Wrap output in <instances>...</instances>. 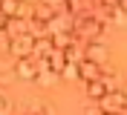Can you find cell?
Returning a JSON list of instances; mask_svg holds the SVG:
<instances>
[{
  "mask_svg": "<svg viewBox=\"0 0 127 115\" xmlns=\"http://www.w3.org/2000/svg\"><path fill=\"white\" fill-rule=\"evenodd\" d=\"M72 32H75V40H104V17H98L95 12L84 9L72 17Z\"/></svg>",
  "mask_w": 127,
  "mask_h": 115,
  "instance_id": "1",
  "label": "cell"
},
{
  "mask_svg": "<svg viewBox=\"0 0 127 115\" xmlns=\"http://www.w3.org/2000/svg\"><path fill=\"white\" fill-rule=\"evenodd\" d=\"M81 61H90V63H95V66H104V63L110 61V46L104 43V40H90V43L84 46Z\"/></svg>",
  "mask_w": 127,
  "mask_h": 115,
  "instance_id": "2",
  "label": "cell"
},
{
  "mask_svg": "<svg viewBox=\"0 0 127 115\" xmlns=\"http://www.w3.org/2000/svg\"><path fill=\"white\" fill-rule=\"evenodd\" d=\"M95 104H98V112H104V115H121V112L127 109V107H124V95H121V89L101 95Z\"/></svg>",
  "mask_w": 127,
  "mask_h": 115,
  "instance_id": "3",
  "label": "cell"
},
{
  "mask_svg": "<svg viewBox=\"0 0 127 115\" xmlns=\"http://www.w3.org/2000/svg\"><path fill=\"white\" fill-rule=\"evenodd\" d=\"M32 46H35V38L29 32L26 35H17V38H9V52L15 58H32Z\"/></svg>",
  "mask_w": 127,
  "mask_h": 115,
  "instance_id": "4",
  "label": "cell"
},
{
  "mask_svg": "<svg viewBox=\"0 0 127 115\" xmlns=\"http://www.w3.org/2000/svg\"><path fill=\"white\" fill-rule=\"evenodd\" d=\"M0 12L6 17H20V20H29L32 17V9L26 6L23 0H0Z\"/></svg>",
  "mask_w": 127,
  "mask_h": 115,
  "instance_id": "5",
  "label": "cell"
},
{
  "mask_svg": "<svg viewBox=\"0 0 127 115\" xmlns=\"http://www.w3.org/2000/svg\"><path fill=\"white\" fill-rule=\"evenodd\" d=\"M15 75L20 81H35L38 78V61L35 58H17L15 61Z\"/></svg>",
  "mask_w": 127,
  "mask_h": 115,
  "instance_id": "6",
  "label": "cell"
},
{
  "mask_svg": "<svg viewBox=\"0 0 127 115\" xmlns=\"http://www.w3.org/2000/svg\"><path fill=\"white\" fill-rule=\"evenodd\" d=\"M49 43H52V49L66 52V49L75 46V35H72V32H49Z\"/></svg>",
  "mask_w": 127,
  "mask_h": 115,
  "instance_id": "7",
  "label": "cell"
},
{
  "mask_svg": "<svg viewBox=\"0 0 127 115\" xmlns=\"http://www.w3.org/2000/svg\"><path fill=\"white\" fill-rule=\"evenodd\" d=\"M58 17V12L52 6H46V3H35V9H32V17L29 20H38V23H52Z\"/></svg>",
  "mask_w": 127,
  "mask_h": 115,
  "instance_id": "8",
  "label": "cell"
},
{
  "mask_svg": "<svg viewBox=\"0 0 127 115\" xmlns=\"http://www.w3.org/2000/svg\"><path fill=\"white\" fill-rule=\"evenodd\" d=\"M95 78H101V66H95L90 61H78V81H95Z\"/></svg>",
  "mask_w": 127,
  "mask_h": 115,
  "instance_id": "9",
  "label": "cell"
},
{
  "mask_svg": "<svg viewBox=\"0 0 127 115\" xmlns=\"http://www.w3.org/2000/svg\"><path fill=\"white\" fill-rule=\"evenodd\" d=\"M3 32H6L9 38L26 35V20H20V17H9V20H6V26H3Z\"/></svg>",
  "mask_w": 127,
  "mask_h": 115,
  "instance_id": "10",
  "label": "cell"
},
{
  "mask_svg": "<svg viewBox=\"0 0 127 115\" xmlns=\"http://www.w3.org/2000/svg\"><path fill=\"white\" fill-rule=\"evenodd\" d=\"M58 81H61V75L52 72V69H38V78H35V84H40V86H52Z\"/></svg>",
  "mask_w": 127,
  "mask_h": 115,
  "instance_id": "11",
  "label": "cell"
},
{
  "mask_svg": "<svg viewBox=\"0 0 127 115\" xmlns=\"http://www.w3.org/2000/svg\"><path fill=\"white\" fill-rule=\"evenodd\" d=\"M87 95L93 101H98L101 95H107V86H104V81L101 78H95V81H87Z\"/></svg>",
  "mask_w": 127,
  "mask_h": 115,
  "instance_id": "12",
  "label": "cell"
},
{
  "mask_svg": "<svg viewBox=\"0 0 127 115\" xmlns=\"http://www.w3.org/2000/svg\"><path fill=\"white\" fill-rule=\"evenodd\" d=\"M107 17H110L116 26H121V29H127V12L121 6H113V9H107Z\"/></svg>",
  "mask_w": 127,
  "mask_h": 115,
  "instance_id": "13",
  "label": "cell"
},
{
  "mask_svg": "<svg viewBox=\"0 0 127 115\" xmlns=\"http://www.w3.org/2000/svg\"><path fill=\"white\" fill-rule=\"evenodd\" d=\"M61 81H78V61H66V63H64Z\"/></svg>",
  "mask_w": 127,
  "mask_h": 115,
  "instance_id": "14",
  "label": "cell"
},
{
  "mask_svg": "<svg viewBox=\"0 0 127 115\" xmlns=\"http://www.w3.org/2000/svg\"><path fill=\"white\" fill-rule=\"evenodd\" d=\"M29 112H32V115H55V109L49 107V104H43V101H35Z\"/></svg>",
  "mask_w": 127,
  "mask_h": 115,
  "instance_id": "15",
  "label": "cell"
},
{
  "mask_svg": "<svg viewBox=\"0 0 127 115\" xmlns=\"http://www.w3.org/2000/svg\"><path fill=\"white\" fill-rule=\"evenodd\" d=\"M9 112H12V101L0 92V115H9Z\"/></svg>",
  "mask_w": 127,
  "mask_h": 115,
  "instance_id": "16",
  "label": "cell"
},
{
  "mask_svg": "<svg viewBox=\"0 0 127 115\" xmlns=\"http://www.w3.org/2000/svg\"><path fill=\"white\" fill-rule=\"evenodd\" d=\"M6 20H9V17L3 15V12H0V32H3V26H6Z\"/></svg>",
  "mask_w": 127,
  "mask_h": 115,
  "instance_id": "17",
  "label": "cell"
},
{
  "mask_svg": "<svg viewBox=\"0 0 127 115\" xmlns=\"http://www.w3.org/2000/svg\"><path fill=\"white\" fill-rule=\"evenodd\" d=\"M119 6H121V9H124V12H127V0H119Z\"/></svg>",
  "mask_w": 127,
  "mask_h": 115,
  "instance_id": "18",
  "label": "cell"
},
{
  "mask_svg": "<svg viewBox=\"0 0 127 115\" xmlns=\"http://www.w3.org/2000/svg\"><path fill=\"white\" fill-rule=\"evenodd\" d=\"M121 95H124V107H127V86H124V89H121Z\"/></svg>",
  "mask_w": 127,
  "mask_h": 115,
  "instance_id": "19",
  "label": "cell"
},
{
  "mask_svg": "<svg viewBox=\"0 0 127 115\" xmlns=\"http://www.w3.org/2000/svg\"><path fill=\"white\" fill-rule=\"evenodd\" d=\"M23 3H26V6H29V3H40V0H23Z\"/></svg>",
  "mask_w": 127,
  "mask_h": 115,
  "instance_id": "20",
  "label": "cell"
},
{
  "mask_svg": "<svg viewBox=\"0 0 127 115\" xmlns=\"http://www.w3.org/2000/svg\"><path fill=\"white\" fill-rule=\"evenodd\" d=\"M26 115H32V112H26Z\"/></svg>",
  "mask_w": 127,
  "mask_h": 115,
  "instance_id": "21",
  "label": "cell"
}]
</instances>
